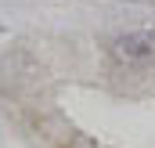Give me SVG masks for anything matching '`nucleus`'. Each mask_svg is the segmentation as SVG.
Wrapping results in <instances>:
<instances>
[{"instance_id": "obj_1", "label": "nucleus", "mask_w": 155, "mask_h": 148, "mask_svg": "<svg viewBox=\"0 0 155 148\" xmlns=\"http://www.w3.org/2000/svg\"><path fill=\"white\" fill-rule=\"evenodd\" d=\"M112 54L119 62H144V58L155 54V36H148V33H126V36H119L112 43Z\"/></svg>"}]
</instances>
